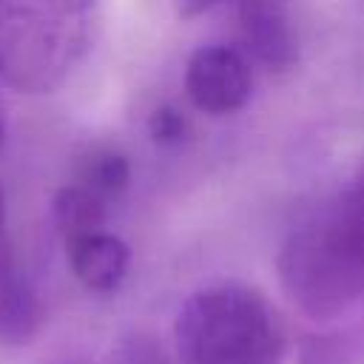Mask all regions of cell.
Wrapping results in <instances>:
<instances>
[{
	"mask_svg": "<svg viewBox=\"0 0 364 364\" xmlns=\"http://www.w3.org/2000/svg\"><path fill=\"white\" fill-rule=\"evenodd\" d=\"M279 279L299 310L330 318L364 296V193L321 208L290 230Z\"/></svg>",
	"mask_w": 364,
	"mask_h": 364,
	"instance_id": "1",
	"label": "cell"
},
{
	"mask_svg": "<svg viewBox=\"0 0 364 364\" xmlns=\"http://www.w3.org/2000/svg\"><path fill=\"white\" fill-rule=\"evenodd\" d=\"M179 364H279L284 330L270 301L247 284L193 293L173 324Z\"/></svg>",
	"mask_w": 364,
	"mask_h": 364,
	"instance_id": "2",
	"label": "cell"
},
{
	"mask_svg": "<svg viewBox=\"0 0 364 364\" xmlns=\"http://www.w3.org/2000/svg\"><path fill=\"white\" fill-rule=\"evenodd\" d=\"M97 0H0V77L20 94H48L82 60Z\"/></svg>",
	"mask_w": 364,
	"mask_h": 364,
	"instance_id": "3",
	"label": "cell"
},
{
	"mask_svg": "<svg viewBox=\"0 0 364 364\" xmlns=\"http://www.w3.org/2000/svg\"><path fill=\"white\" fill-rule=\"evenodd\" d=\"M253 74L242 51L230 46H202L188 57L185 94L202 114H233L250 100Z\"/></svg>",
	"mask_w": 364,
	"mask_h": 364,
	"instance_id": "4",
	"label": "cell"
},
{
	"mask_svg": "<svg viewBox=\"0 0 364 364\" xmlns=\"http://www.w3.org/2000/svg\"><path fill=\"white\" fill-rule=\"evenodd\" d=\"M43 307L31 279L26 276L6 219V193L0 188V341L26 344L37 336Z\"/></svg>",
	"mask_w": 364,
	"mask_h": 364,
	"instance_id": "5",
	"label": "cell"
},
{
	"mask_svg": "<svg viewBox=\"0 0 364 364\" xmlns=\"http://www.w3.org/2000/svg\"><path fill=\"white\" fill-rule=\"evenodd\" d=\"M239 37L247 54L270 71H284L296 63L299 46L290 26L287 6L279 3H245L236 6Z\"/></svg>",
	"mask_w": 364,
	"mask_h": 364,
	"instance_id": "6",
	"label": "cell"
},
{
	"mask_svg": "<svg viewBox=\"0 0 364 364\" xmlns=\"http://www.w3.org/2000/svg\"><path fill=\"white\" fill-rule=\"evenodd\" d=\"M63 242H65L68 267L82 287H88L91 293H111L122 284L131 264V250L119 236L102 228V230L68 236Z\"/></svg>",
	"mask_w": 364,
	"mask_h": 364,
	"instance_id": "7",
	"label": "cell"
},
{
	"mask_svg": "<svg viewBox=\"0 0 364 364\" xmlns=\"http://www.w3.org/2000/svg\"><path fill=\"white\" fill-rule=\"evenodd\" d=\"M108 199L97 196L94 191H88L80 182L63 185L54 193V222L63 233V239L68 236H80V233H91V230H102L105 219H108Z\"/></svg>",
	"mask_w": 364,
	"mask_h": 364,
	"instance_id": "8",
	"label": "cell"
},
{
	"mask_svg": "<svg viewBox=\"0 0 364 364\" xmlns=\"http://www.w3.org/2000/svg\"><path fill=\"white\" fill-rule=\"evenodd\" d=\"M80 185H85L88 191H94L97 196L114 202L125 193L128 182H131V165L128 156L117 148H94L82 156L80 168H77V179Z\"/></svg>",
	"mask_w": 364,
	"mask_h": 364,
	"instance_id": "9",
	"label": "cell"
},
{
	"mask_svg": "<svg viewBox=\"0 0 364 364\" xmlns=\"http://www.w3.org/2000/svg\"><path fill=\"white\" fill-rule=\"evenodd\" d=\"M148 134L154 136L156 145H165V148H173L185 139L188 134V119L179 108L173 105H159L154 108V114L148 117Z\"/></svg>",
	"mask_w": 364,
	"mask_h": 364,
	"instance_id": "10",
	"label": "cell"
},
{
	"mask_svg": "<svg viewBox=\"0 0 364 364\" xmlns=\"http://www.w3.org/2000/svg\"><path fill=\"white\" fill-rule=\"evenodd\" d=\"M219 3H225V0H176V9L182 17H196L202 11H210Z\"/></svg>",
	"mask_w": 364,
	"mask_h": 364,
	"instance_id": "11",
	"label": "cell"
},
{
	"mask_svg": "<svg viewBox=\"0 0 364 364\" xmlns=\"http://www.w3.org/2000/svg\"><path fill=\"white\" fill-rule=\"evenodd\" d=\"M0 142H3V125H0Z\"/></svg>",
	"mask_w": 364,
	"mask_h": 364,
	"instance_id": "12",
	"label": "cell"
}]
</instances>
